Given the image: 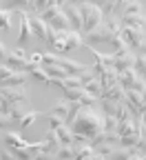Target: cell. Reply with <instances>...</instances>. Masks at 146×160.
<instances>
[{
    "instance_id": "cell-3",
    "label": "cell",
    "mask_w": 146,
    "mask_h": 160,
    "mask_svg": "<svg viewBox=\"0 0 146 160\" xmlns=\"http://www.w3.org/2000/svg\"><path fill=\"white\" fill-rule=\"evenodd\" d=\"M80 13H82V36L89 33L91 29H95L104 20L102 9L97 5H93V2H82L80 5Z\"/></svg>"
},
{
    "instance_id": "cell-14",
    "label": "cell",
    "mask_w": 146,
    "mask_h": 160,
    "mask_svg": "<svg viewBox=\"0 0 146 160\" xmlns=\"http://www.w3.org/2000/svg\"><path fill=\"white\" fill-rule=\"evenodd\" d=\"M0 93H2L9 102H18V100H31L29 98V87L20 85V87H0Z\"/></svg>"
},
{
    "instance_id": "cell-2",
    "label": "cell",
    "mask_w": 146,
    "mask_h": 160,
    "mask_svg": "<svg viewBox=\"0 0 146 160\" xmlns=\"http://www.w3.org/2000/svg\"><path fill=\"white\" fill-rule=\"evenodd\" d=\"M49 47L58 53H67V51H73L78 47H84V38H82V33H78L73 29H60V31L53 29Z\"/></svg>"
},
{
    "instance_id": "cell-30",
    "label": "cell",
    "mask_w": 146,
    "mask_h": 160,
    "mask_svg": "<svg viewBox=\"0 0 146 160\" xmlns=\"http://www.w3.org/2000/svg\"><path fill=\"white\" fill-rule=\"evenodd\" d=\"M29 76H33L35 80H40V82H45V85H51V78H49V73L45 71V67H33V69L29 71Z\"/></svg>"
},
{
    "instance_id": "cell-35",
    "label": "cell",
    "mask_w": 146,
    "mask_h": 160,
    "mask_svg": "<svg viewBox=\"0 0 146 160\" xmlns=\"http://www.w3.org/2000/svg\"><path fill=\"white\" fill-rule=\"evenodd\" d=\"M9 51H11V49H9V47H7V45L2 42V40H0V62H5V60H7Z\"/></svg>"
},
{
    "instance_id": "cell-44",
    "label": "cell",
    "mask_w": 146,
    "mask_h": 160,
    "mask_svg": "<svg viewBox=\"0 0 146 160\" xmlns=\"http://www.w3.org/2000/svg\"><path fill=\"white\" fill-rule=\"evenodd\" d=\"M142 2H144V0H142Z\"/></svg>"
},
{
    "instance_id": "cell-12",
    "label": "cell",
    "mask_w": 146,
    "mask_h": 160,
    "mask_svg": "<svg viewBox=\"0 0 146 160\" xmlns=\"http://www.w3.org/2000/svg\"><path fill=\"white\" fill-rule=\"evenodd\" d=\"M16 18L20 20V33H18V47H25L33 38L31 25H29V11H16Z\"/></svg>"
},
{
    "instance_id": "cell-40",
    "label": "cell",
    "mask_w": 146,
    "mask_h": 160,
    "mask_svg": "<svg viewBox=\"0 0 146 160\" xmlns=\"http://www.w3.org/2000/svg\"><path fill=\"white\" fill-rule=\"evenodd\" d=\"M142 122L146 125V111H142Z\"/></svg>"
},
{
    "instance_id": "cell-25",
    "label": "cell",
    "mask_w": 146,
    "mask_h": 160,
    "mask_svg": "<svg viewBox=\"0 0 146 160\" xmlns=\"http://www.w3.org/2000/svg\"><path fill=\"white\" fill-rule=\"evenodd\" d=\"M144 13V2L142 0H129L126 9H124V16H142Z\"/></svg>"
},
{
    "instance_id": "cell-10",
    "label": "cell",
    "mask_w": 146,
    "mask_h": 160,
    "mask_svg": "<svg viewBox=\"0 0 146 160\" xmlns=\"http://www.w3.org/2000/svg\"><path fill=\"white\" fill-rule=\"evenodd\" d=\"M29 25H31V33H33L38 40H42V42H47V45H49L51 33H53V27H49V25L45 22L42 16L29 11Z\"/></svg>"
},
{
    "instance_id": "cell-29",
    "label": "cell",
    "mask_w": 146,
    "mask_h": 160,
    "mask_svg": "<svg viewBox=\"0 0 146 160\" xmlns=\"http://www.w3.org/2000/svg\"><path fill=\"white\" fill-rule=\"evenodd\" d=\"M55 158H75V147L62 142V145L58 147V151H55Z\"/></svg>"
},
{
    "instance_id": "cell-11",
    "label": "cell",
    "mask_w": 146,
    "mask_h": 160,
    "mask_svg": "<svg viewBox=\"0 0 146 160\" xmlns=\"http://www.w3.org/2000/svg\"><path fill=\"white\" fill-rule=\"evenodd\" d=\"M133 65H135V51H131L129 47L113 51V67H115V71L129 69V67H133Z\"/></svg>"
},
{
    "instance_id": "cell-36",
    "label": "cell",
    "mask_w": 146,
    "mask_h": 160,
    "mask_svg": "<svg viewBox=\"0 0 146 160\" xmlns=\"http://www.w3.org/2000/svg\"><path fill=\"white\" fill-rule=\"evenodd\" d=\"M7 109H9V100L0 93V111H7Z\"/></svg>"
},
{
    "instance_id": "cell-33",
    "label": "cell",
    "mask_w": 146,
    "mask_h": 160,
    "mask_svg": "<svg viewBox=\"0 0 146 160\" xmlns=\"http://www.w3.org/2000/svg\"><path fill=\"white\" fill-rule=\"evenodd\" d=\"M9 125H16V120H13L7 111H0V129H5V131H7Z\"/></svg>"
},
{
    "instance_id": "cell-15",
    "label": "cell",
    "mask_w": 146,
    "mask_h": 160,
    "mask_svg": "<svg viewBox=\"0 0 146 160\" xmlns=\"http://www.w3.org/2000/svg\"><path fill=\"white\" fill-rule=\"evenodd\" d=\"M62 11L67 13L69 22H71V29H73V31H78V33H82V13H80V7H78V5H71V2H67L64 7H62Z\"/></svg>"
},
{
    "instance_id": "cell-43",
    "label": "cell",
    "mask_w": 146,
    "mask_h": 160,
    "mask_svg": "<svg viewBox=\"0 0 146 160\" xmlns=\"http://www.w3.org/2000/svg\"><path fill=\"white\" fill-rule=\"evenodd\" d=\"M0 9H2V0H0Z\"/></svg>"
},
{
    "instance_id": "cell-20",
    "label": "cell",
    "mask_w": 146,
    "mask_h": 160,
    "mask_svg": "<svg viewBox=\"0 0 146 160\" xmlns=\"http://www.w3.org/2000/svg\"><path fill=\"white\" fill-rule=\"evenodd\" d=\"M40 116H45V113H42V111H38V109H31L29 113H25L22 118H20V133H25V131H27V129L35 122V120H38Z\"/></svg>"
},
{
    "instance_id": "cell-34",
    "label": "cell",
    "mask_w": 146,
    "mask_h": 160,
    "mask_svg": "<svg viewBox=\"0 0 146 160\" xmlns=\"http://www.w3.org/2000/svg\"><path fill=\"white\" fill-rule=\"evenodd\" d=\"M29 60H31L33 65L42 67V51H31V53H29Z\"/></svg>"
},
{
    "instance_id": "cell-42",
    "label": "cell",
    "mask_w": 146,
    "mask_h": 160,
    "mask_svg": "<svg viewBox=\"0 0 146 160\" xmlns=\"http://www.w3.org/2000/svg\"><path fill=\"white\" fill-rule=\"evenodd\" d=\"M2 136H5V129H0V142H2Z\"/></svg>"
},
{
    "instance_id": "cell-31",
    "label": "cell",
    "mask_w": 146,
    "mask_h": 160,
    "mask_svg": "<svg viewBox=\"0 0 146 160\" xmlns=\"http://www.w3.org/2000/svg\"><path fill=\"white\" fill-rule=\"evenodd\" d=\"M133 69H135L139 76H144V80H146V53H135V65H133Z\"/></svg>"
},
{
    "instance_id": "cell-39",
    "label": "cell",
    "mask_w": 146,
    "mask_h": 160,
    "mask_svg": "<svg viewBox=\"0 0 146 160\" xmlns=\"http://www.w3.org/2000/svg\"><path fill=\"white\" fill-rule=\"evenodd\" d=\"M87 2H93V5H97V7H100V5L104 2V0H87Z\"/></svg>"
},
{
    "instance_id": "cell-18",
    "label": "cell",
    "mask_w": 146,
    "mask_h": 160,
    "mask_svg": "<svg viewBox=\"0 0 146 160\" xmlns=\"http://www.w3.org/2000/svg\"><path fill=\"white\" fill-rule=\"evenodd\" d=\"M53 129H55V133L60 138V142H67V145H73L75 142V136H73V131H71V127L67 122H58Z\"/></svg>"
},
{
    "instance_id": "cell-22",
    "label": "cell",
    "mask_w": 146,
    "mask_h": 160,
    "mask_svg": "<svg viewBox=\"0 0 146 160\" xmlns=\"http://www.w3.org/2000/svg\"><path fill=\"white\" fill-rule=\"evenodd\" d=\"M13 16H16V11H11V9H5V7L0 9V36L11 29V20H13Z\"/></svg>"
},
{
    "instance_id": "cell-32",
    "label": "cell",
    "mask_w": 146,
    "mask_h": 160,
    "mask_svg": "<svg viewBox=\"0 0 146 160\" xmlns=\"http://www.w3.org/2000/svg\"><path fill=\"white\" fill-rule=\"evenodd\" d=\"M117 125H120V118L117 116H106V113H104V131L115 133L117 131Z\"/></svg>"
},
{
    "instance_id": "cell-38",
    "label": "cell",
    "mask_w": 146,
    "mask_h": 160,
    "mask_svg": "<svg viewBox=\"0 0 146 160\" xmlns=\"http://www.w3.org/2000/svg\"><path fill=\"white\" fill-rule=\"evenodd\" d=\"M67 2H69V0H55V5H58V7H64Z\"/></svg>"
},
{
    "instance_id": "cell-8",
    "label": "cell",
    "mask_w": 146,
    "mask_h": 160,
    "mask_svg": "<svg viewBox=\"0 0 146 160\" xmlns=\"http://www.w3.org/2000/svg\"><path fill=\"white\" fill-rule=\"evenodd\" d=\"M117 82H120L124 89H137V91H144V89H146V80H144V76H139L133 67L117 71Z\"/></svg>"
},
{
    "instance_id": "cell-9",
    "label": "cell",
    "mask_w": 146,
    "mask_h": 160,
    "mask_svg": "<svg viewBox=\"0 0 146 160\" xmlns=\"http://www.w3.org/2000/svg\"><path fill=\"white\" fill-rule=\"evenodd\" d=\"M5 65H9V67H13V69H20V71H31L33 67H38V65H33L31 60H29V53H27L22 47L11 49L9 56H7V60H5Z\"/></svg>"
},
{
    "instance_id": "cell-28",
    "label": "cell",
    "mask_w": 146,
    "mask_h": 160,
    "mask_svg": "<svg viewBox=\"0 0 146 160\" xmlns=\"http://www.w3.org/2000/svg\"><path fill=\"white\" fill-rule=\"evenodd\" d=\"M78 102H80V105H87V107H95V105H100V98L93 96V93H89V91L84 89V91H82V96L78 98Z\"/></svg>"
},
{
    "instance_id": "cell-17",
    "label": "cell",
    "mask_w": 146,
    "mask_h": 160,
    "mask_svg": "<svg viewBox=\"0 0 146 160\" xmlns=\"http://www.w3.org/2000/svg\"><path fill=\"white\" fill-rule=\"evenodd\" d=\"M29 80V71H20V69H13L2 82H0V87H20V85H27Z\"/></svg>"
},
{
    "instance_id": "cell-37",
    "label": "cell",
    "mask_w": 146,
    "mask_h": 160,
    "mask_svg": "<svg viewBox=\"0 0 146 160\" xmlns=\"http://www.w3.org/2000/svg\"><path fill=\"white\" fill-rule=\"evenodd\" d=\"M69 2H71V5H78V7H80L82 2H87V0H69Z\"/></svg>"
},
{
    "instance_id": "cell-13",
    "label": "cell",
    "mask_w": 146,
    "mask_h": 160,
    "mask_svg": "<svg viewBox=\"0 0 146 160\" xmlns=\"http://www.w3.org/2000/svg\"><path fill=\"white\" fill-rule=\"evenodd\" d=\"M100 105H102V109H104L106 116L124 118V113H126V100L120 102V100H111V98H100Z\"/></svg>"
},
{
    "instance_id": "cell-1",
    "label": "cell",
    "mask_w": 146,
    "mask_h": 160,
    "mask_svg": "<svg viewBox=\"0 0 146 160\" xmlns=\"http://www.w3.org/2000/svg\"><path fill=\"white\" fill-rule=\"evenodd\" d=\"M69 127H71L73 136H82L87 140H93L95 136H100L104 131V116H100L93 107L80 105V109L75 111Z\"/></svg>"
},
{
    "instance_id": "cell-26",
    "label": "cell",
    "mask_w": 146,
    "mask_h": 160,
    "mask_svg": "<svg viewBox=\"0 0 146 160\" xmlns=\"http://www.w3.org/2000/svg\"><path fill=\"white\" fill-rule=\"evenodd\" d=\"M142 25H144V13H142V16H122V27L142 29Z\"/></svg>"
},
{
    "instance_id": "cell-19",
    "label": "cell",
    "mask_w": 146,
    "mask_h": 160,
    "mask_svg": "<svg viewBox=\"0 0 146 160\" xmlns=\"http://www.w3.org/2000/svg\"><path fill=\"white\" fill-rule=\"evenodd\" d=\"M100 98H111V100H120V102H124L126 100V93H124V87L117 82L113 87H106V89H102V96Z\"/></svg>"
},
{
    "instance_id": "cell-41",
    "label": "cell",
    "mask_w": 146,
    "mask_h": 160,
    "mask_svg": "<svg viewBox=\"0 0 146 160\" xmlns=\"http://www.w3.org/2000/svg\"><path fill=\"white\" fill-rule=\"evenodd\" d=\"M142 31H144V36H146V18H144V25H142Z\"/></svg>"
},
{
    "instance_id": "cell-5",
    "label": "cell",
    "mask_w": 146,
    "mask_h": 160,
    "mask_svg": "<svg viewBox=\"0 0 146 160\" xmlns=\"http://www.w3.org/2000/svg\"><path fill=\"white\" fill-rule=\"evenodd\" d=\"M120 36L122 40L126 42V47L135 53H146V36L142 29H135V27H122L120 29Z\"/></svg>"
},
{
    "instance_id": "cell-21",
    "label": "cell",
    "mask_w": 146,
    "mask_h": 160,
    "mask_svg": "<svg viewBox=\"0 0 146 160\" xmlns=\"http://www.w3.org/2000/svg\"><path fill=\"white\" fill-rule=\"evenodd\" d=\"M2 7L11 11H31V0H2Z\"/></svg>"
},
{
    "instance_id": "cell-7",
    "label": "cell",
    "mask_w": 146,
    "mask_h": 160,
    "mask_svg": "<svg viewBox=\"0 0 146 160\" xmlns=\"http://www.w3.org/2000/svg\"><path fill=\"white\" fill-rule=\"evenodd\" d=\"M40 16H42V20H45L49 27H53L55 31H60V29H71V22H69L67 13L62 11V7H58V5L49 7L45 13H40Z\"/></svg>"
},
{
    "instance_id": "cell-4",
    "label": "cell",
    "mask_w": 146,
    "mask_h": 160,
    "mask_svg": "<svg viewBox=\"0 0 146 160\" xmlns=\"http://www.w3.org/2000/svg\"><path fill=\"white\" fill-rule=\"evenodd\" d=\"M78 109H80V102H78V100L60 98V100H55V102H53V107H51L49 111H45V116H55V118L64 120V122L69 125L71 120H73V116H75Z\"/></svg>"
},
{
    "instance_id": "cell-24",
    "label": "cell",
    "mask_w": 146,
    "mask_h": 160,
    "mask_svg": "<svg viewBox=\"0 0 146 160\" xmlns=\"http://www.w3.org/2000/svg\"><path fill=\"white\" fill-rule=\"evenodd\" d=\"M84 89H87L89 93H93V96H97V98H100V96H102V89H104V87H102L100 76H93L89 82H84Z\"/></svg>"
},
{
    "instance_id": "cell-16",
    "label": "cell",
    "mask_w": 146,
    "mask_h": 160,
    "mask_svg": "<svg viewBox=\"0 0 146 160\" xmlns=\"http://www.w3.org/2000/svg\"><path fill=\"white\" fill-rule=\"evenodd\" d=\"M33 107H31V100H18V102H9V109L7 113L16 120V122H20V118H22L25 113H29Z\"/></svg>"
},
{
    "instance_id": "cell-27",
    "label": "cell",
    "mask_w": 146,
    "mask_h": 160,
    "mask_svg": "<svg viewBox=\"0 0 146 160\" xmlns=\"http://www.w3.org/2000/svg\"><path fill=\"white\" fill-rule=\"evenodd\" d=\"M53 5H55V0H31V11L33 13H45Z\"/></svg>"
},
{
    "instance_id": "cell-23",
    "label": "cell",
    "mask_w": 146,
    "mask_h": 160,
    "mask_svg": "<svg viewBox=\"0 0 146 160\" xmlns=\"http://www.w3.org/2000/svg\"><path fill=\"white\" fill-rule=\"evenodd\" d=\"M100 80H102V87L106 89V87H113V85H117V71L113 69V67H106L102 73H100Z\"/></svg>"
},
{
    "instance_id": "cell-6",
    "label": "cell",
    "mask_w": 146,
    "mask_h": 160,
    "mask_svg": "<svg viewBox=\"0 0 146 160\" xmlns=\"http://www.w3.org/2000/svg\"><path fill=\"white\" fill-rule=\"evenodd\" d=\"M117 33L120 31H113L111 25L106 22V18H104L95 29H91L89 33H84L82 38H84V45H100V42H111L113 36H117Z\"/></svg>"
}]
</instances>
